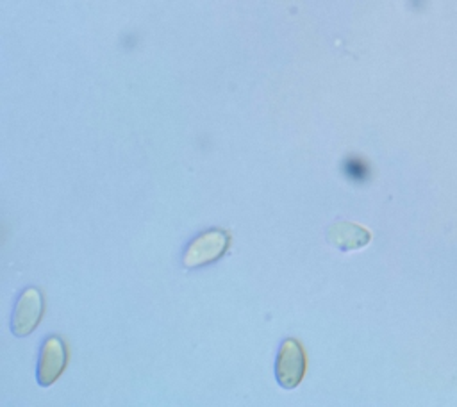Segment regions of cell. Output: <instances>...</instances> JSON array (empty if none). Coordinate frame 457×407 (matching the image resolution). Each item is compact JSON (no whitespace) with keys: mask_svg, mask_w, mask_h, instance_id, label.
<instances>
[{"mask_svg":"<svg viewBox=\"0 0 457 407\" xmlns=\"http://www.w3.org/2000/svg\"><path fill=\"white\" fill-rule=\"evenodd\" d=\"M66 366V346L61 337L50 336L43 346L37 362V382L41 386H50L62 373Z\"/></svg>","mask_w":457,"mask_h":407,"instance_id":"cell-4","label":"cell"},{"mask_svg":"<svg viewBox=\"0 0 457 407\" xmlns=\"http://www.w3.org/2000/svg\"><path fill=\"white\" fill-rule=\"evenodd\" d=\"M327 237L334 246H337L343 252L362 248L371 239V236L366 228H362L361 225L352 223V221H336L327 230Z\"/></svg>","mask_w":457,"mask_h":407,"instance_id":"cell-5","label":"cell"},{"mask_svg":"<svg viewBox=\"0 0 457 407\" xmlns=\"http://www.w3.org/2000/svg\"><path fill=\"white\" fill-rule=\"evenodd\" d=\"M43 296L39 293V289L36 287H27L18 302H16V309H14V314H12V323H11V328L16 336H27L30 334L41 316H43Z\"/></svg>","mask_w":457,"mask_h":407,"instance_id":"cell-3","label":"cell"},{"mask_svg":"<svg viewBox=\"0 0 457 407\" xmlns=\"http://www.w3.org/2000/svg\"><path fill=\"white\" fill-rule=\"evenodd\" d=\"M227 246H228V234L225 230H220V228L205 230L189 243L182 262L186 268L209 264L220 259L225 253Z\"/></svg>","mask_w":457,"mask_h":407,"instance_id":"cell-1","label":"cell"},{"mask_svg":"<svg viewBox=\"0 0 457 407\" xmlns=\"http://www.w3.org/2000/svg\"><path fill=\"white\" fill-rule=\"evenodd\" d=\"M305 373V355L303 348L296 339H286L277 353L275 375L282 387H296Z\"/></svg>","mask_w":457,"mask_h":407,"instance_id":"cell-2","label":"cell"}]
</instances>
